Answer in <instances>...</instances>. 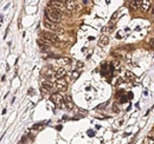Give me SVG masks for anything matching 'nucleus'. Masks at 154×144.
Returning a JSON list of instances; mask_svg holds the SVG:
<instances>
[{
	"label": "nucleus",
	"instance_id": "obj_1",
	"mask_svg": "<svg viewBox=\"0 0 154 144\" xmlns=\"http://www.w3.org/2000/svg\"><path fill=\"white\" fill-rule=\"evenodd\" d=\"M45 14H46L45 19H48L49 21H51V23H54V24L59 23V21L62 20V12L50 7V6H48V7L45 8Z\"/></svg>",
	"mask_w": 154,
	"mask_h": 144
},
{
	"label": "nucleus",
	"instance_id": "obj_2",
	"mask_svg": "<svg viewBox=\"0 0 154 144\" xmlns=\"http://www.w3.org/2000/svg\"><path fill=\"white\" fill-rule=\"evenodd\" d=\"M42 39H44V40L49 41V43H57L58 41V36H56V33H54V32H44L43 34H42Z\"/></svg>",
	"mask_w": 154,
	"mask_h": 144
},
{
	"label": "nucleus",
	"instance_id": "obj_3",
	"mask_svg": "<svg viewBox=\"0 0 154 144\" xmlns=\"http://www.w3.org/2000/svg\"><path fill=\"white\" fill-rule=\"evenodd\" d=\"M56 89L58 91H65L68 89V83L67 80H64V78L56 80Z\"/></svg>",
	"mask_w": 154,
	"mask_h": 144
},
{
	"label": "nucleus",
	"instance_id": "obj_4",
	"mask_svg": "<svg viewBox=\"0 0 154 144\" xmlns=\"http://www.w3.org/2000/svg\"><path fill=\"white\" fill-rule=\"evenodd\" d=\"M49 6L52 8H55V10L59 11V12H62V11L64 10V3L63 1H50L49 3Z\"/></svg>",
	"mask_w": 154,
	"mask_h": 144
},
{
	"label": "nucleus",
	"instance_id": "obj_5",
	"mask_svg": "<svg viewBox=\"0 0 154 144\" xmlns=\"http://www.w3.org/2000/svg\"><path fill=\"white\" fill-rule=\"evenodd\" d=\"M43 75L45 76V77L48 78H51L52 76L55 75V69L52 65H48V66H45L43 69Z\"/></svg>",
	"mask_w": 154,
	"mask_h": 144
},
{
	"label": "nucleus",
	"instance_id": "obj_6",
	"mask_svg": "<svg viewBox=\"0 0 154 144\" xmlns=\"http://www.w3.org/2000/svg\"><path fill=\"white\" fill-rule=\"evenodd\" d=\"M40 84H42V89H44L46 92H48V91H50L52 88H54V83H52L51 80H48V79L40 80Z\"/></svg>",
	"mask_w": 154,
	"mask_h": 144
},
{
	"label": "nucleus",
	"instance_id": "obj_7",
	"mask_svg": "<svg viewBox=\"0 0 154 144\" xmlns=\"http://www.w3.org/2000/svg\"><path fill=\"white\" fill-rule=\"evenodd\" d=\"M151 8H152V1H148V0L141 1V4H140V10H141L144 13L148 12Z\"/></svg>",
	"mask_w": 154,
	"mask_h": 144
},
{
	"label": "nucleus",
	"instance_id": "obj_8",
	"mask_svg": "<svg viewBox=\"0 0 154 144\" xmlns=\"http://www.w3.org/2000/svg\"><path fill=\"white\" fill-rule=\"evenodd\" d=\"M44 26L45 27H48V28H50V30H52L54 32H56L57 30H59V27H58V25L57 24H54V23H51V21H49L48 19H44Z\"/></svg>",
	"mask_w": 154,
	"mask_h": 144
},
{
	"label": "nucleus",
	"instance_id": "obj_9",
	"mask_svg": "<svg viewBox=\"0 0 154 144\" xmlns=\"http://www.w3.org/2000/svg\"><path fill=\"white\" fill-rule=\"evenodd\" d=\"M51 102L54 104H57V105H59V104L63 102V96H62L61 93H54V95L51 96Z\"/></svg>",
	"mask_w": 154,
	"mask_h": 144
},
{
	"label": "nucleus",
	"instance_id": "obj_10",
	"mask_svg": "<svg viewBox=\"0 0 154 144\" xmlns=\"http://www.w3.org/2000/svg\"><path fill=\"white\" fill-rule=\"evenodd\" d=\"M63 102L65 103V105H67L68 109H70V110H71V109L74 108V102H72L71 96H70V95H65L64 97H63Z\"/></svg>",
	"mask_w": 154,
	"mask_h": 144
},
{
	"label": "nucleus",
	"instance_id": "obj_11",
	"mask_svg": "<svg viewBox=\"0 0 154 144\" xmlns=\"http://www.w3.org/2000/svg\"><path fill=\"white\" fill-rule=\"evenodd\" d=\"M55 76H56L57 79H62V78H64L65 76H67V70L63 69V67H61V69H58V70L55 71Z\"/></svg>",
	"mask_w": 154,
	"mask_h": 144
},
{
	"label": "nucleus",
	"instance_id": "obj_12",
	"mask_svg": "<svg viewBox=\"0 0 154 144\" xmlns=\"http://www.w3.org/2000/svg\"><path fill=\"white\" fill-rule=\"evenodd\" d=\"M71 62L72 60L70 58H68V57H63V58H58L57 59V63L59 65H62V66H68V65L71 64Z\"/></svg>",
	"mask_w": 154,
	"mask_h": 144
},
{
	"label": "nucleus",
	"instance_id": "obj_13",
	"mask_svg": "<svg viewBox=\"0 0 154 144\" xmlns=\"http://www.w3.org/2000/svg\"><path fill=\"white\" fill-rule=\"evenodd\" d=\"M64 7L69 11H74L76 8V3L75 1H64Z\"/></svg>",
	"mask_w": 154,
	"mask_h": 144
},
{
	"label": "nucleus",
	"instance_id": "obj_14",
	"mask_svg": "<svg viewBox=\"0 0 154 144\" xmlns=\"http://www.w3.org/2000/svg\"><path fill=\"white\" fill-rule=\"evenodd\" d=\"M108 41H109V38L107 36H102L100 39H98V45L100 46H105L108 44Z\"/></svg>",
	"mask_w": 154,
	"mask_h": 144
},
{
	"label": "nucleus",
	"instance_id": "obj_15",
	"mask_svg": "<svg viewBox=\"0 0 154 144\" xmlns=\"http://www.w3.org/2000/svg\"><path fill=\"white\" fill-rule=\"evenodd\" d=\"M72 65H74V70H78V71H81V69H83V66H84V64L81 62H74Z\"/></svg>",
	"mask_w": 154,
	"mask_h": 144
},
{
	"label": "nucleus",
	"instance_id": "obj_16",
	"mask_svg": "<svg viewBox=\"0 0 154 144\" xmlns=\"http://www.w3.org/2000/svg\"><path fill=\"white\" fill-rule=\"evenodd\" d=\"M140 4H141V1H131V3H129V6H131L133 10H138V8H140Z\"/></svg>",
	"mask_w": 154,
	"mask_h": 144
},
{
	"label": "nucleus",
	"instance_id": "obj_17",
	"mask_svg": "<svg viewBox=\"0 0 154 144\" xmlns=\"http://www.w3.org/2000/svg\"><path fill=\"white\" fill-rule=\"evenodd\" d=\"M80 75H81V71H78V70H74V71H72V73H71V79H72V82H74V80H76L77 78L80 77Z\"/></svg>",
	"mask_w": 154,
	"mask_h": 144
},
{
	"label": "nucleus",
	"instance_id": "obj_18",
	"mask_svg": "<svg viewBox=\"0 0 154 144\" xmlns=\"http://www.w3.org/2000/svg\"><path fill=\"white\" fill-rule=\"evenodd\" d=\"M126 77L129 78V79H132V80L135 79V75H134L132 71H127V72H126Z\"/></svg>",
	"mask_w": 154,
	"mask_h": 144
},
{
	"label": "nucleus",
	"instance_id": "obj_19",
	"mask_svg": "<svg viewBox=\"0 0 154 144\" xmlns=\"http://www.w3.org/2000/svg\"><path fill=\"white\" fill-rule=\"evenodd\" d=\"M148 136H149V138H153V136H154V130H153V129H152V130H151V132H149V135H148Z\"/></svg>",
	"mask_w": 154,
	"mask_h": 144
},
{
	"label": "nucleus",
	"instance_id": "obj_20",
	"mask_svg": "<svg viewBox=\"0 0 154 144\" xmlns=\"http://www.w3.org/2000/svg\"><path fill=\"white\" fill-rule=\"evenodd\" d=\"M114 111H115V112H117V105H114Z\"/></svg>",
	"mask_w": 154,
	"mask_h": 144
}]
</instances>
